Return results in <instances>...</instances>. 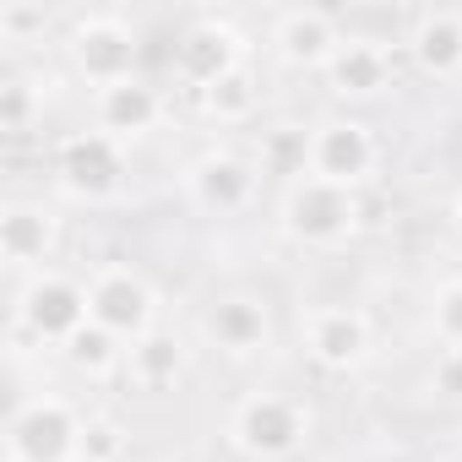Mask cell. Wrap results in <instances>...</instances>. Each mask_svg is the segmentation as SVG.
Returning <instances> with one entry per match:
<instances>
[{"label": "cell", "mask_w": 462, "mask_h": 462, "mask_svg": "<svg viewBox=\"0 0 462 462\" xmlns=\"http://www.w3.org/2000/svg\"><path fill=\"white\" fill-rule=\"evenodd\" d=\"M402 50L413 55V66L435 82H451L462 77V12L451 6H430V12H413L408 17V33H402Z\"/></svg>", "instance_id": "cell-17"}, {"label": "cell", "mask_w": 462, "mask_h": 462, "mask_svg": "<svg viewBox=\"0 0 462 462\" xmlns=\"http://www.w3.org/2000/svg\"><path fill=\"white\" fill-rule=\"evenodd\" d=\"M66 359H71L82 375H93V381H98V375L125 370V343H120V337H109L104 327H93V321H88V327L66 343Z\"/></svg>", "instance_id": "cell-20"}, {"label": "cell", "mask_w": 462, "mask_h": 462, "mask_svg": "<svg viewBox=\"0 0 462 462\" xmlns=\"http://www.w3.org/2000/svg\"><path fill=\"white\" fill-rule=\"evenodd\" d=\"M300 332H305V354L332 375H354L375 354V321L359 305H316L305 310Z\"/></svg>", "instance_id": "cell-9"}, {"label": "cell", "mask_w": 462, "mask_h": 462, "mask_svg": "<svg viewBox=\"0 0 462 462\" xmlns=\"http://www.w3.org/2000/svg\"><path fill=\"white\" fill-rule=\"evenodd\" d=\"M451 217H457V228H462V190L451 196Z\"/></svg>", "instance_id": "cell-25"}, {"label": "cell", "mask_w": 462, "mask_h": 462, "mask_svg": "<svg viewBox=\"0 0 462 462\" xmlns=\"http://www.w3.org/2000/svg\"><path fill=\"white\" fill-rule=\"evenodd\" d=\"M430 332L440 348H462V278H446L430 300Z\"/></svg>", "instance_id": "cell-22"}, {"label": "cell", "mask_w": 462, "mask_h": 462, "mask_svg": "<svg viewBox=\"0 0 462 462\" xmlns=\"http://www.w3.org/2000/svg\"><path fill=\"white\" fill-rule=\"evenodd\" d=\"M125 451V430L115 419H88V435H82V462H120Z\"/></svg>", "instance_id": "cell-23"}, {"label": "cell", "mask_w": 462, "mask_h": 462, "mask_svg": "<svg viewBox=\"0 0 462 462\" xmlns=\"http://www.w3.org/2000/svg\"><path fill=\"white\" fill-rule=\"evenodd\" d=\"M66 60L98 93V88L142 77V39H136V28L120 12H88L66 33Z\"/></svg>", "instance_id": "cell-5"}, {"label": "cell", "mask_w": 462, "mask_h": 462, "mask_svg": "<svg viewBox=\"0 0 462 462\" xmlns=\"http://www.w3.org/2000/svg\"><path fill=\"white\" fill-rule=\"evenodd\" d=\"M88 310H93V327H104L125 348L142 343L147 332H158V294L131 267H98L88 278Z\"/></svg>", "instance_id": "cell-8"}, {"label": "cell", "mask_w": 462, "mask_h": 462, "mask_svg": "<svg viewBox=\"0 0 462 462\" xmlns=\"http://www.w3.org/2000/svg\"><path fill=\"white\" fill-rule=\"evenodd\" d=\"M39 115H44L39 88H33L23 71H6V82H0V131H6V136H23V131H33Z\"/></svg>", "instance_id": "cell-21"}, {"label": "cell", "mask_w": 462, "mask_h": 462, "mask_svg": "<svg viewBox=\"0 0 462 462\" xmlns=\"http://www.w3.org/2000/svg\"><path fill=\"white\" fill-rule=\"evenodd\" d=\"M201 343L228 359H251L273 343V316L256 294H217L201 310Z\"/></svg>", "instance_id": "cell-14"}, {"label": "cell", "mask_w": 462, "mask_h": 462, "mask_svg": "<svg viewBox=\"0 0 462 462\" xmlns=\"http://www.w3.org/2000/svg\"><path fill=\"white\" fill-rule=\"evenodd\" d=\"M88 321H93V310H88V283H77V278H66V273H55V267L33 273V278L12 294V332H17V337H33V343H44V348H66Z\"/></svg>", "instance_id": "cell-4"}, {"label": "cell", "mask_w": 462, "mask_h": 462, "mask_svg": "<svg viewBox=\"0 0 462 462\" xmlns=\"http://www.w3.org/2000/svg\"><path fill=\"white\" fill-rule=\"evenodd\" d=\"M174 77L196 93H207L212 82H223L228 71H240L245 66V39L240 28L228 23V17H196L180 39H174V55H169Z\"/></svg>", "instance_id": "cell-10"}, {"label": "cell", "mask_w": 462, "mask_h": 462, "mask_svg": "<svg viewBox=\"0 0 462 462\" xmlns=\"http://www.w3.org/2000/svg\"><path fill=\"white\" fill-rule=\"evenodd\" d=\"M365 223V196L348 190V185H327L316 174H300L283 185V201H278V228L305 245V251H337L359 235Z\"/></svg>", "instance_id": "cell-1"}, {"label": "cell", "mask_w": 462, "mask_h": 462, "mask_svg": "<svg viewBox=\"0 0 462 462\" xmlns=\"http://www.w3.org/2000/svg\"><path fill=\"white\" fill-rule=\"evenodd\" d=\"M256 163L228 152V147H212L201 152L190 169H185V196L190 207H201L207 217H240L251 201H256Z\"/></svg>", "instance_id": "cell-11"}, {"label": "cell", "mask_w": 462, "mask_h": 462, "mask_svg": "<svg viewBox=\"0 0 462 462\" xmlns=\"http://www.w3.org/2000/svg\"><path fill=\"white\" fill-rule=\"evenodd\" d=\"M185 365H190V348H185V337L169 332V327H158V332H147L142 343L125 348V375H131V386H142V392L174 386V381L185 375Z\"/></svg>", "instance_id": "cell-18"}, {"label": "cell", "mask_w": 462, "mask_h": 462, "mask_svg": "<svg viewBox=\"0 0 462 462\" xmlns=\"http://www.w3.org/2000/svg\"><path fill=\"white\" fill-rule=\"evenodd\" d=\"M196 98H201L207 120H217V125H245L256 115V104H262V82H256L251 66H240V71H228L223 82H212L207 93H196Z\"/></svg>", "instance_id": "cell-19"}, {"label": "cell", "mask_w": 462, "mask_h": 462, "mask_svg": "<svg viewBox=\"0 0 462 462\" xmlns=\"http://www.w3.org/2000/svg\"><path fill=\"white\" fill-rule=\"evenodd\" d=\"M93 125L115 142H142L163 125V93L147 82V77H131V82H115V88H98L93 93Z\"/></svg>", "instance_id": "cell-16"}, {"label": "cell", "mask_w": 462, "mask_h": 462, "mask_svg": "<svg viewBox=\"0 0 462 462\" xmlns=\"http://www.w3.org/2000/svg\"><path fill=\"white\" fill-rule=\"evenodd\" d=\"M381 169V142L359 115H327L310 125L305 136V174L327 180V185H348L365 190L370 174Z\"/></svg>", "instance_id": "cell-6"}, {"label": "cell", "mask_w": 462, "mask_h": 462, "mask_svg": "<svg viewBox=\"0 0 462 462\" xmlns=\"http://www.w3.org/2000/svg\"><path fill=\"white\" fill-rule=\"evenodd\" d=\"M88 419L60 392L17 397L6 419V462H82Z\"/></svg>", "instance_id": "cell-3"}, {"label": "cell", "mask_w": 462, "mask_h": 462, "mask_svg": "<svg viewBox=\"0 0 462 462\" xmlns=\"http://www.w3.org/2000/svg\"><path fill=\"white\" fill-rule=\"evenodd\" d=\"M310 402L294 392H245L228 413V446L245 462H289L310 440Z\"/></svg>", "instance_id": "cell-2"}, {"label": "cell", "mask_w": 462, "mask_h": 462, "mask_svg": "<svg viewBox=\"0 0 462 462\" xmlns=\"http://www.w3.org/2000/svg\"><path fill=\"white\" fill-rule=\"evenodd\" d=\"M50 180L71 201H104V196H115L125 185V142L104 136L98 125L93 131H71L50 152Z\"/></svg>", "instance_id": "cell-7"}, {"label": "cell", "mask_w": 462, "mask_h": 462, "mask_svg": "<svg viewBox=\"0 0 462 462\" xmlns=\"http://www.w3.org/2000/svg\"><path fill=\"white\" fill-rule=\"evenodd\" d=\"M267 44L289 71H327V60L343 44V17L321 12V6H289V12L273 17Z\"/></svg>", "instance_id": "cell-12"}, {"label": "cell", "mask_w": 462, "mask_h": 462, "mask_svg": "<svg viewBox=\"0 0 462 462\" xmlns=\"http://www.w3.org/2000/svg\"><path fill=\"white\" fill-rule=\"evenodd\" d=\"M430 392L440 397H462V348H440L430 365Z\"/></svg>", "instance_id": "cell-24"}, {"label": "cell", "mask_w": 462, "mask_h": 462, "mask_svg": "<svg viewBox=\"0 0 462 462\" xmlns=\"http://www.w3.org/2000/svg\"><path fill=\"white\" fill-rule=\"evenodd\" d=\"M60 251V212L44 201H6L0 207V262L12 273H44Z\"/></svg>", "instance_id": "cell-13"}, {"label": "cell", "mask_w": 462, "mask_h": 462, "mask_svg": "<svg viewBox=\"0 0 462 462\" xmlns=\"http://www.w3.org/2000/svg\"><path fill=\"white\" fill-rule=\"evenodd\" d=\"M327 88L348 104H365V98H381L392 88V50L386 39H370V33H343L337 55L327 60Z\"/></svg>", "instance_id": "cell-15"}]
</instances>
